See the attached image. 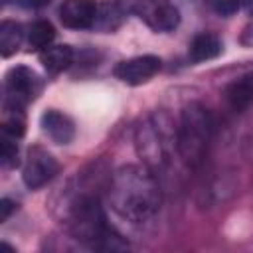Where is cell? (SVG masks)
<instances>
[{"mask_svg":"<svg viewBox=\"0 0 253 253\" xmlns=\"http://www.w3.org/2000/svg\"><path fill=\"white\" fill-rule=\"evenodd\" d=\"M247 4V0H210V6L219 16H231L237 10H241Z\"/></svg>","mask_w":253,"mask_h":253,"instance_id":"obj_19","label":"cell"},{"mask_svg":"<svg viewBox=\"0 0 253 253\" xmlns=\"http://www.w3.org/2000/svg\"><path fill=\"white\" fill-rule=\"evenodd\" d=\"M119 22H121V12H119L117 4L107 2V4H101L99 6V18H97V26L99 28L113 32L119 26Z\"/></svg>","mask_w":253,"mask_h":253,"instance_id":"obj_18","label":"cell"},{"mask_svg":"<svg viewBox=\"0 0 253 253\" xmlns=\"http://www.w3.org/2000/svg\"><path fill=\"white\" fill-rule=\"evenodd\" d=\"M40 63L47 73H59L73 63V49L67 43L47 45L40 51Z\"/></svg>","mask_w":253,"mask_h":253,"instance_id":"obj_13","label":"cell"},{"mask_svg":"<svg viewBox=\"0 0 253 253\" xmlns=\"http://www.w3.org/2000/svg\"><path fill=\"white\" fill-rule=\"evenodd\" d=\"M26 132V119L24 111H6L4 109V121H2V134L12 138H22Z\"/></svg>","mask_w":253,"mask_h":253,"instance_id":"obj_16","label":"cell"},{"mask_svg":"<svg viewBox=\"0 0 253 253\" xmlns=\"http://www.w3.org/2000/svg\"><path fill=\"white\" fill-rule=\"evenodd\" d=\"M40 126L51 138V142H55V144H69L75 138L73 121L65 113H61L57 109L43 111L42 117H40Z\"/></svg>","mask_w":253,"mask_h":253,"instance_id":"obj_10","label":"cell"},{"mask_svg":"<svg viewBox=\"0 0 253 253\" xmlns=\"http://www.w3.org/2000/svg\"><path fill=\"white\" fill-rule=\"evenodd\" d=\"M162 67L158 55H136L130 59H123L115 65L113 73L119 81L126 85H142L150 81Z\"/></svg>","mask_w":253,"mask_h":253,"instance_id":"obj_8","label":"cell"},{"mask_svg":"<svg viewBox=\"0 0 253 253\" xmlns=\"http://www.w3.org/2000/svg\"><path fill=\"white\" fill-rule=\"evenodd\" d=\"M59 172V162L42 146H30L22 164V180L30 190H38L51 182Z\"/></svg>","mask_w":253,"mask_h":253,"instance_id":"obj_6","label":"cell"},{"mask_svg":"<svg viewBox=\"0 0 253 253\" xmlns=\"http://www.w3.org/2000/svg\"><path fill=\"white\" fill-rule=\"evenodd\" d=\"M40 91V79L34 69L26 65H14L4 75V109L24 111Z\"/></svg>","mask_w":253,"mask_h":253,"instance_id":"obj_5","label":"cell"},{"mask_svg":"<svg viewBox=\"0 0 253 253\" xmlns=\"http://www.w3.org/2000/svg\"><path fill=\"white\" fill-rule=\"evenodd\" d=\"M134 14L154 32H172L180 24V10L172 0H136Z\"/></svg>","mask_w":253,"mask_h":253,"instance_id":"obj_7","label":"cell"},{"mask_svg":"<svg viewBox=\"0 0 253 253\" xmlns=\"http://www.w3.org/2000/svg\"><path fill=\"white\" fill-rule=\"evenodd\" d=\"M26 32L22 28V24L14 22V20H2L0 24V53L2 57H10L14 55L24 40Z\"/></svg>","mask_w":253,"mask_h":253,"instance_id":"obj_14","label":"cell"},{"mask_svg":"<svg viewBox=\"0 0 253 253\" xmlns=\"http://www.w3.org/2000/svg\"><path fill=\"white\" fill-rule=\"evenodd\" d=\"M97 0H65L59 6V20L69 30H91L99 18Z\"/></svg>","mask_w":253,"mask_h":253,"instance_id":"obj_9","label":"cell"},{"mask_svg":"<svg viewBox=\"0 0 253 253\" xmlns=\"http://www.w3.org/2000/svg\"><path fill=\"white\" fill-rule=\"evenodd\" d=\"M223 101L235 113H243L253 105V75H241L229 81L223 91Z\"/></svg>","mask_w":253,"mask_h":253,"instance_id":"obj_11","label":"cell"},{"mask_svg":"<svg viewBox=\"0 0 253 253\" xmlns=\"http://www.w3.org/2000/svg\"><path fill=\"white\" fill-rule=\"evenodd\" d=\"M134 144L144 166H148L152 172L166 168L172 150H176V128L172 126L170 117L162 111L148 115L136 126Z\"/></svg>","mask_w":253,"mask_h":253,"instance_id":"obj_4","label":"cell"},{"mask_svg":"<svg viewBox=\"0 0 253 253\" xmlns=\"http://www.w3.org/2000/svg\"><path fill=\"white\" fill-rule=\"evenodd\" d=\"M239 42H241L243 45H247V47H253V14L249 16V22L245 24V28H243V32H241Z\"/></svg>","mask_w":253,"mask_h":253,"instance_id":"obj_20","label":"cell"},{"mask_svg":"<svg viewBox=\"0 0 253 253\" xmlns=\"http://www.w3.org/2000/svg\"><path fill=\"white\" fill-rule=\"evenodd\" d=\"M223 43L221 40L211 34V32H200L194 36V40L190 42V59L200 63V61H208L213 59L221 53Z\"/></svg>","mask_w":253,"mask_h":253,"instance_id":"obj_12","label":"cell"},{"mask_svg":"<svg viewBox=\"0 0 253 253\" xmlns=\"http://www.w3.org/2000/svg\"><path fill=\"white\" fill-rule=\"evenodd\" d=\"M61 221L77 241L93 249H125L126 243L107 223L97 190L91 184H77L69 188L57 206Z\"/></svg>","mask_w":253,"mask_h":253,"instance_id":"obj_1","label":"cell"},{"mask_svg":"<svg viewBox=\"0 0 253 253\" xmlns=\"http://www.w3.org/2000/svg\"><path fill=\"white\" fill-rule=\"evenodd\" d=\"M26 38H28V43L30 47L34 49H43L47 45H51L53 38H55V28L49 20H36L28 26V32H26Z\"/></svg>","mask_w":253,"mask_h":253,"instance_id":"obj_15","label":"cell"},{"mask_svg":"<svg viewBox=\"0 0 253 253\" xmlns=\"http://www.w3.org/2000/svg\"><path fill=\"white\" fill-rule=\"evenodd\" d=\"M14 210H16V204L12 200H8V198H2L0 200V223H4Z\"/></svg>","mask_w":253,"mask_h":253,"instance_id":"obj_21","label":"cell"},{"mask_svg":"<svg viewBox=\"0 0 253 253\" xmlns=\"http://www.w3.org/2000/svg\"><path fill=\"white\" fill-rule=\"evenodd\" d=\"M24 8H43L49 4V0H16Z\"/></svg>","mask_w":253,"mask_h":253,"instance_id":"obj_22","label":"cell"},{"mask_svg":"<svg viewBox=\"0 0 253 253\" xmlns=\"http://www.w3.org/2000/svg\"><path fill=\"white\" fill-rule=\"evenodd\" d=\"M107 196L111 208L132 223L150 219L162 204L156 172L144 164H125L117 168L109 178Z\"/></svg>","mask_w":253,"mask_h":253,"instance_id":"obj_2","label":"cell"},{"mask_svg":"<svg viewBox=\"0 0 253 253\" xmlns=\"http://www.w3.org/2000/svg\"><path fill=\"white\" fill-rule=\"evenodd\" d=\"M211 132L213 121L210 111L198 101L184 105L176 126V152L184 164L192 168L202 164L211 142Z\"/></svg>","mask_w":253,"mask_h":253,"instance_id":"obj_3","label":"cell"},{"mask_svg":"<svg viewBox=\"0 0 253 253\" xmlns=\"http://www.w3.org/2000/svg\"><path fill=\"white\" fill-rule=\"evenodd\" d=\"M16 140L18 138L6 136V134L0 136V160L4 168L18 166V142Z\"/></svg>","mask_w":253,"mask_h":253,"instance_id":"obj_17","label":"cell"}]
</instances>
